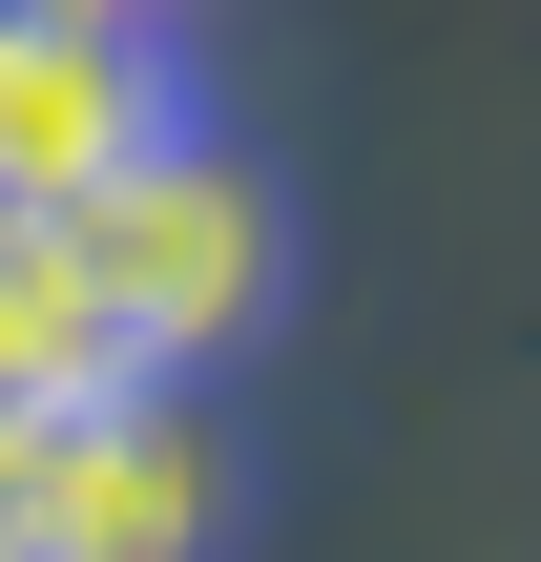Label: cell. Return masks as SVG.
Masks as SVG:
<instances>
[{"mask_svg": "<svg viewBox=\"0 0 541 562\" xmlns=\"http://www.w3.org/2000/svg\"><path fill=\"white\" fill-rule=\"evenodd\" d=\"M63 250H83V292H104V334H125V375H208V355H250L271 313H292V209H271V167L250 146H208V125H167L146 167H104L83 209H42Z\"/></svg>", "mask_w": 541, "mask_h": 562, "instance_id": "obj_1", "label": "cell"}, {"mask_svg": "<svg viewBox=\"0 0 541 562\" xmlns=\"http://www.w3.org/2000/svg\"><path fill=\"white\" fill-rule=\"evenodd\" d=\"M229 417L188 375H104L63 417H21V562H229Z\"/></svg>", "mask_w": 541, "mask_h": 562, "instance_id": "obj_2", "label": "cell"}, {"mask_svg": "<svg viewBox=\"0 0 541 562\" xmlns=\"http://www.w3.org/2000/svg\"><path fill=\"white\" fill-rule=\"evenodd\" d=\"M167 125H188V83H167L146 21H42V0H0V209H83V188L146 167Z\"/></svg>", "mask_w": 541, "mask_h": 562, "instance_id": "obj_3", "label": "cell"}, {"mask_svg": "<svg viewBox=\"0 0 541 562\" xmlns=\"http://www.w3.org/2000/svg\"><path fill=\"white\" fill-rule=\"evenodd\" d=\"M42 21H146V42H167V21H188V0H42Z\"/></svg>", "mask_w": 541, "mask_h": 562, "instance_id": "obj_4", "label": "cell"}, {"mask_svg": "<svg viewBox=\"0 0 541 562\" xmlns=\"http://www.w3.org/2000/svg\"><path fill=\"white\" fill-rule=\"evenodd\" d=\"M0 562H21V417H0Z\"/></svg>", "mask_w": 541, "mask_h": 562, "instance_id": "obj_5", "label": "cell"}]
</instances>
